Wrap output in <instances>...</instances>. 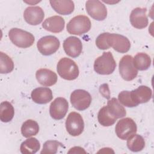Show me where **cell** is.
Wrapping results in <instances>:
<instances>
[{"label":"cell","instance_id":"6da1fadb","mask_svg":"<svg viewBox=\"0 0 154 154\" xmlns=\"http://www.w3.org/2000/svg\"><path fill=\"white\" fill-rule=\"evenodd\" d=\"M57 70L58 75L66 80L72 81L76 79L79 75V69L76 63L72 60L64 57L57 64Z\"/></svg>","mask_w":154,"mask_h":154},{"label":"cell","instance_id":"7a4b0ae2","mask_svg":"<svg viewBox=\"0 0 154 154\" xmlns=\"http://www.w3.org/2000/svg\"><path fill=\"white\" fill-rule=\"evenodd\" d=\"M116 67V61L109 51L103 52V54L97 57L94 63V70L100 75H109L114 71Z\"/></svg>","mask_w":154,"mask_h":154},{"label":"cell","instance_id":"3957f363","mask_svg":"<svg viewBox=\"0 0 154 154\" xmlns=\"http://www.w3.org/2000/svg\"><path fill=\"white\" fill-rule=\"evenodd\" d=\"M8 37L14 45L21 48L31 46L35 40L31 33L17 28H11L8 32Z\"/></svg>","mask_w":154,"mask_h":154},{"label":"cell","instance_id":"277c9868","mask_svg":"<svg viewBox=\"0 0 154 154\" xmlns=\"http://www.w3.org/2000/svg\"><path fill=\"white\" fill-rule=\"evenodd\" d=\"M105 36L107 49L112 47L120 53H126L130 49V41L125 36L109 32H105Z\"/></svg>","mask_w":154,"mask_h":154},{"label":"cell","instance_id":"5b68a950","mask_svg":"<svg viewBox=\"0 0 154 154\" xmlns=\"http://www.w3.org/2000/svg\"><path fill=\"white\" fill-rule=\"evenodd\" d=\"M91 28L90 19L84 15H78L73 17L67 25V31L69 34L82 35L87 32Z\"/></svg>","mask_w":154,"mask_h":154},{"label":"cell","instance_id":"8992f818","mask_svg":"<svg viewBox=\"0 0 154 154\" xmlns=\"http://www.w3.org/2000/svg\"><path fill=\"white\" fill-rule=\"evenodd\" d=\"M137 127L135 122L131 118L126 117L120 120L116 124L115 131L117 136L121 140H127L135 134Z\"/></svg>","mask_w":154,"mask_h":154},{"label":"cell","instance_id":"52a82bcc","mask_svg":"<svg viewBox=\"0 0 154 154\" xmlns=\"http://www.w3.org/2000/svg\"><path fill=\"white\" fill-rule=\"evenodd\" d=\"M66 128L72 136L81 135L84 128V120L81 114L76 112H70L66 120Z\"/></svg>","mask_w":154,"mask_h":154},{"label":"cell","instance_id":"ba28073f","mask_svg":"<svg viewBox=\"0 0 154 154\" xmlns=\"http://www.w3.org/2000/svg\"><path fill=\"white\" fill-rule=\"evenodd\" d=\"M119 73L122 78L127 81L135 79L138 74L137 69L133 64V58L131 55L123 56L119 62Z\"/></svg>","mask_w":154,"mask_h":154},{"label":"cell","instance_id":"9c48e42d","mask_svg":"<svg viewBox=\"0 0 154 154\" xmlns=\"http://www.w3.org/2000/svg\"><path fill=\"white\" fill-rule=\"evenodd\" d=\"M70 102L77 110L84 111L90 105L91 96L88 91L84 90H75L71 93Z\"/></svg>","mask_w":154,"mask_h":154},{"label":"cell","instance_id":"30bf717a","mask_svg":"<svg viewBox=\"0 0 154 154\" xmlns=\"http://www.w3.org/2000/svg\"><path fill=\"white\" fill-rule=\"evenodd\" d=\"M60 40L54 35H46L42 37L37 42V47L38 51L43 55L54 54L59 48Z\"/></svg>","mask_w":154,"mask_h":154},{"label":"cell","instance_id":"8fae6325","mask_svg":"<svg viewBox=\"0 0 154 154\" xmlns=\"http://www.w3.org/2000/svg\"><path fill=\"white\" fill-rule=\"evenodd\" d=\"M86 11L93 19L96 20H103L107 16L105 5L97 0H89L85 3Z\"/></svg>","mask_w":154,"mask_h":154},{"label":"cell","instance_id":"7c38bea8","mask_svg":"<svg viewBox=\"0 0 154 154\" xmlns=\"http://www.w3.org/2000/svg\"><path fill=\"white\" fill-rule=\"evenodd\" d=\"M68 108L69 103L65 98L57 97L50 105L49 113L54 119L61 120L65 117Z\"/></svg>","mask_w":154,"mask_h":154},{"label":"cell","instance_id":"4fadbf2b","mask_svg":"<svg viewBox=\"0 0 154 154\" xmlns=\"http://www.w3.org/2000/svg\"><path fill=\"white\" fill-rule=\"evenodd\" d=\"M63 46L66 54L72 58L78 57L82 52V42L76 37L70 36L67 37L64 40Z\"/></svg>","mask_w":154,"mask_h":154},{"label":"cell","instance_id":"5bb4252c","mask_svg":"<svg viewBox=\"0 0 154 154\" xmlns=\"http://www.w3.org/2000/svg\"><path fill=\"white\" fill-rule=\"evenodd\" d=\"M146 8L137 7L134 8L130 14V22L135 28L143 29L148 25V18L146 15Z\"/></svg>","mask_w":154,"mask_h":154},{"label":"cell","instance_id":"9a60e30c","mask_svg":"<svg viewBox=\"0 0 154 154\" xmlns=\"http://www.w3.org/2000/svg\"><path fill=\"white\" fill-rule=\"evenodd\" d=\"M45 14L43 9L38 6L27 7L23 13L25 20L31 25H37L43 20Z\"/></svg>","mask_w":154,"mask_h":154},{"label":"cell","instance_id":"2e32d148","mask_svg":"<svg viewBox=\"0 0 154 154\" xmlns=\"http://www.w3.org/2000/svg\"><path fill=\"white\" fill-rule=\"evenodd\" d=\"M132 101L138 105L140 103H146L152 98V90L147 86L140 85L137 88L130 91Z\"/></svg>","mask_w":154,"mask_h":154},{"label":"cell","instance_id":"e0dca14e","mask_svg":"<svg viewBox=\"0 0 154 154\" xmlns=\"http://www.w3.org/2000/svg\"><path fill=\"white\" fill-rule=\"evenodd\" d=\"M35 77L40 84L46 87L52 86L57 82V74L48 69H38L36 72Z\"/></svg>","mask_w":154,"mask_h":154},{"label":"cell","instance_id":"ac0fdd59","mask_svg":"<svg viewBox=\"0 0 154 154\" xmlns=\"http://www.w3.org/2000/svg\"><path fill=\"white\" fill-rule=\"evenodd\" d=\"M32 100L38 104H45L53 98L52 90L48 87H38L34 89L31 94Z\"/></svg>","mask_w":154,"mask_h":154},{"label":"cell","instance_id":"d6986e66","mask_svg":"<svg viewBox=\"0 0 154 154\" xmlns=\"http://www.w3.org/2000/svg\"><path fill=\"white\" fill-rule=\"evenodd\" d=\"M65 25L64 19L60 16H53L47 18L42 23V27L50 32L58 33L61 32Z\"/></svg>","mask_w":154,"mask_h":154},{"label":"cell","instance_id":"ffe728a7","mask_svg":"<svg viewBox=\"0 0 154 154\" xmlns=\"http://www.w3.org/2000/svg\"><path fill=\"white\" fill-rule=\"evenodd\" d=\"M52 8L58 14L68 15L71 14L75 8L74 2L70 0L50 1Z\"/></svg>","mask_w":154,"mask_h":154},{"label":"cell","instance_id":"44dd1931","mask_svg":"<svg viewBox=\"0 0 154 154\" xmlns=\"http://www.w3.org/2000/svg\"><path fill=\"white\" fill-rule=\"evenodd\" d=\"M106 108L109 114L117 119L126 116V112L125 108L120 103L116 98H112L108 101Z\"/></svg>","mask_w":154,"mask_h":154},{"label":"cell","instance_id":"7402d4cb","mask_svg":"<svg viewBox=\"0 0 154 154\" xmlns=\"http://www.w3.org/2000/svg\"><path fill=\"white\" fill-rule=\"evenodd\" d=\"M134 67L140 70H146L151 65V58L149 55L144 52L136 54L133 59Z\"/></svg>","mask_w":154,"mask_h":154},{"label":"cell","instance_id":"603a6c76","mask_svg":"<svg viewBox=\"0 0 154 154\" xmlns=\"http://www.w3.org/2000/svg\"><path fill=\"white\" fill-rule=\"evenodd\" d=\"M40 144L37 138H29L22 143L20 150L23 154H34L40 149Z\"/></svg>","mask_w":154,"mask_h":154},{"label":"cell","instance_id":"cb8c5ba5","mask_svg":"<svg viewBox=\"0 0 154 154\" xmlns=\"http://www.w3.org/2000/svg\"><path fill=\"white\" fill-rule=\"evenodd\" d=\"M127 146L132 152H140L145 146L144 139L140 135L134 134L127 139Z\"/></svg>","mask_w":154,"mask_h":154},{"label":"cell","instance_id":"d4e9b609","mask_svg":"<svg viewBox=\"0 0 154 154\" xmlns=\"http://www.w3.org/2000/svg\"><path fill=\"white\" fill-rule=\"evenodd\" d=\"M14 115V109L8 101H4L0 105V119L2 122H10Z\"/></svg>","mask_w":154,"mask_h":154},{"label":"cell","instance_id":"484cf974","mask_svg":"<svg viewBox=\"0 0 154 154\" xmlns=\"http://www.w3.org/2000/svg\"><path fill=\"white\" fill-rule=\"evenodd\" d=\"M39 131V126L37 122L29 119L25 121L22 125L21 133L25 138L37 135Z\"/></svg>","mask_w":154,"mask_h":154},{"label":"cell","instance_id":"4316f807","mask_svg":"<svg viewBox=\"0 0 154 154\" xmlns=\"http://www.w3.org/2000/svg\"><path fill=\"white\" fill-rule=\"evenodd\" d=\"M99 123L103 126H109L114 125L116 119L111 116L108 111L106 106L102 107L99 111L97 115Z\"/></svg>","mask_w":154,"mask_h":154},{"label":"cell","instance_id":"83f0119b","mask_svg":"<svg viewBox=\"0 0 154 154\" xmlns=\"http://www.w3.org/2000/svg\"><path fill=\"white\" fill-rule=\"evenodd\" d=\"M14 69V63L11 58L3 52H0V72L8 73Z\"/></svg>","mask_w":154,"mask_h":154},{"label":"cell","instance_id":"f1b7e54d","mask_svg":"<svg viewBox=\"0 0 154 154\" xmlns=\"http://www.w3.org/2000/svg\"><path fill=\"white\" fill-rule=\"evenodd\" d=\"M62 143L56 140H49L46 141L43 146V149L41 151V154L51 153L55 154L57 152V150L59 147H63Z\"/></svg>","mask_w":154,"mask_h":154},{"label":"cell","instance_id":"f546056e","mask_svg":"<svg viewBox=\"0 0 154 154\" xmlns=\"http://www.w3.org/2000/svg\"><path fill=\"white\" fill-rule=\"evenodd\" d=\"M119 101L127 107H134L137 105L132 101L129 91H122L118 96Z\"/></svg>","mask_w":154,"mask_h":154}]
</instances>
